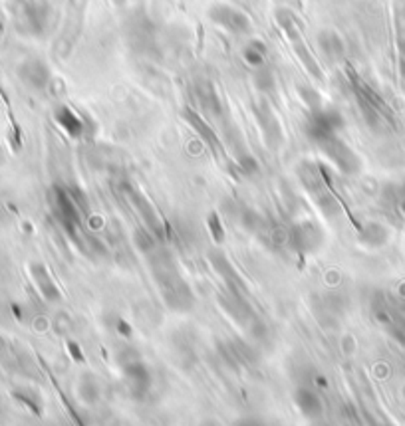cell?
<instances>
[{
  "label": "cell",
  "instance_id": "6da1fadb",
  "mask_svg": "<svg viewBox=\"0 0 405 426\" xmlns=\"http://www.w3.org/2000/svg\"><path fill=\"white\" fill-rule=\"evenodd\" d=\"M153 276L157 280L165 303L175 312H189L193 308V291L189 284L177 274L167 254H157L153 260Z\"/></svg>",
  "mask_w": 405,
  "mask_h": 426
},
{
  "label": "cell",
  "instance_id": "7a4b0ae2",
  "mask_svg": "<svg viewBox=\"0 0 405 426\" xmlns=\"http://www.w3.org/2000/svg\"><path fill=\"white\" fill-rule=\"evenodd\" d=\"M277 20L278 24H280V28L286 32L288 40H290L292 48H294V52H296V56L300 58V62L306 66V70H308L316 80H322L324 75H322L320 66H318V62L314 60V56H312V52L308 50V46H306V42H304V38H302V32H300L296 18H294L288 11H278Z\"/></svg>",
  "mask_w": 405,
  "mask_h": 426
},
{
  "label": "cell",
  "instance_id": "3957f363",
  "mask_svg": "<svg viewBox=\"0 0 405 426\" xmlns=\"http://www.w3.org/2000/svg\"><path fill=\"white\" fill-rule=\"evenodd\" d=\"M340 129H344V117L338 109H314L310 114L308 121H306V135L318 145L320 141L334 137L340 133Z\"/></svg>",
  "mask_w": 405,
  "mask_h": 426
},
{
  "label": "cell",
  "instance_id": "277c9868",
  "mask_svg": "<svg viewBox=\"0 0 405 426\" xmlns=\"http://www.w3.org/2000/svg\"><path fill=\"white\" fill-rule=\"evenodd\" d=\"M318 147H320L322 153L330 159L332 165L336 166L338 171H341L344 175H356V173H360V169H362L360 157L356 155L352 147L346 145L338 135L324 139V141L318 143Z\"/></svg>",
  "mask_w": 405,
  "mask_h": 426
},
{
  "label": "cell",
  "instance_id": "5b68a950",
  "mask_svg": "<svg viewBox=\"0 0 405 426\" xmlns=\"http://www.w3.org/2000/svg\"><path fill=\"white\" fill-rule=\"evenodd\" d=\"M121 369H123V377H126V383H128L131 396L145 398L150 395L151 387H153V375H151L150 367L143 363L138 355L121 361Z\"/></svg>",
  "mask_w": 405,
  "mask_h": 426
},
{
  "label": "cell",
  "instance_id": "8992f818",
  "mask_svg": "<svg viewBox=\"0 0 405 426\" xmlns=\"http://www.w3.org/2000/svg\"><path fill=\"white\" fill-rule=\"evenodd\" d=\"M209 20L231 34H248L250 32V18L245 12L231 4H223V2H217L209 8Z\"/></svg>",
  "mask_w": 405,
  "mask_h": 426
},
{
  "label": "cell",
  "instance_id": "52a82bcc",
  "mask_svg": "<svg viewBox=\"0 0 405 426\" xmlns=\"http://www.w3.org/2000/svg\"><path fill=\"white\" fill-rule=\"evenodd\" d=\"M121 190H123V195L128 197L129 202L135 207V210L139 212V217H141V220H143V224H145V229L150 230L155 238H163V236H165V226H163V222H161L159 217H157L155 208L151 207L150 200L143 197L139 190H135L133 187H129L128 183L121 185Z\"/></svg>",
  "mask_w": 405,
  "mask_h": 426
},
{
  "label": "cell",
  "instance_id": "ba28073f",
  "mask_svg": "<svg viewBox=\"0 0 405 426\" xmlns=\"http://www.w3.org/2000/svg\"><path fill=\"white\" fill-rule=\"evenodd\" d=\"M288 242L300 254H310V252H316L320 248L322 242H324V234L314 222L304 220V222H298L292 226L290 234H288Z\"/></svg>",
  "mask_w": 405,
  "mask_h": 426
},
{
  "label": "cell",
  "instance_id": "9c48e42d",
  "mask_svg": "<svg viewBox=\"0 0 405 426\" xmlns=\"http://www.w3.org/2000/svg\"><path fill=\"white\" fill-rule=\"evenodd\" d=\"M209 262L213 266V270L223 278L224 281V290L231 291L233 296H238V298H245V284L241 280V276L236 274L235 266L231 264V260L224 256V252L221 250H211L209 252Z\"/></svg>",
  "mask_w": 405,
  "mask_h": 426
},
{
  "label": "cell",
  "instance_id": "30bf717a",
  "mask_svg": "<svg viewBox=\"0 0 405 426\" xmlns=\"http://www.w3.org/2000/svg\"><path fill=\"white\" fill-rule=\"evenodd\" d=\"M255 114L258 123H260V129L265 133V141L272 149H277L282 143V129H280V123H278V119L272 114V109L268 107V104L260 102V104L255 105Z\"/></svg>",
  "mask_w": 405,
  "mask_h": 426
},
{
  "label": "cell",
  "instance_id": "8fae6325",
  "mask_svg": "<svg viewBox=\"0 0 405 426\" xmlns=\"http://www.w3.org/2000/svg\"><path fill=\"white\" fill-rule=\"evenodd\" d=\"M30 276H32L34 286L42 293L44 300H48V302H60L62 300V291L56 286V281L52 280L50 272H48V268L44 264L32 262L30 264Z\"/></svg>",
  "mask_w": 405,
  "mask_h": 426
},
{
  "label": "cell",
  "instance_id": "7c38bea8",
  "mask_svg": "<svg viewBox=\"0 0 405 426\" xmlns=\"http://www.w3.org/2000/svg\"><path fill=\"white\" fill-rule=\"evenodd\" d=\"M294 405L298 406L300 413L310 420L320 418L322 413H324V403H322L320 395L308 387H300L294 391Z\"/></svg>",
  "mask_w": 405,
  "mask_h": 426
},
{
  "label": "cell",
  "instance_id": "4fadbf2b",
  "mask_svg": "<svg viewBox=\"0 0 405 426\" xmlns=\"http://www.w3.org/2000/svg\"><path fill=\"white\" fill-rule=\"evenodd\" d=\"M395 44H397V63H399V78L405 87V0H395L394 6Z\"/></svg>",
  "mask_w": 405,
  "mask_h": 426
},
{
  "label": "cell",
  "instance_id": "5bb4252c",
  "mask_svg": "<svg viewBox=\"0 0 405 426\" xmlns=\"http://www.w3.org/2000/svg\"><path fill=\"white\" fill-rule=\"evenodd\" d=\"M54 119H56V123L60 125L66 133H68V137L80 139V137L84 135V129H85L84 121H82V117L75 114L72 107L60 105V107L56 109V114H54Z\"/></svg>",
  "mask_w": 405,
  "mask_h": 426
},
{
  "label": "cell",
  "instance_id": "9a60e30c",
  "mask_svg": "<svg viewBox=\"0 0 405 426\" xmlns=\"http://www.w3.org/2000/svg\"><path fill=\"white\" fill-rule=\"evenodd\" d=\"M20 75L22 80L34 90H44L50 82V72H48L46 63L38 62V60H30L24 63L20 68Z\"/></svg>",
  "mask_w": 405,
  "mask_h": 426
},
{
  "label": "cell",
  "instance_id": "2e32d148",
  "mask_svg": "<svg viewBox=\"0 0 405 426\" xmlns=\"http://www.w3.org/2000/svg\"><path fill=\"white\" fill-rule=\"evenodd\" d=\"M318 44H320V50L328 58H341L344 56V40L340 38V34H336L334 30H322L318 36Z\"/></svg>",
  "mask_w": 405,
  "mask_h": 426
},
{
  "label": "cell",
  "instance_id": "e0dca14e",
  "mask_svg": "<svg viewBox=\"0 0 405 426\" xmlns=\"http://www.w3.org/2000/svg\"><path fill=\"white\" fill-rule=\"evenodd\" d=\"M78 395L85 405H96L99 401V385L97 379L92 373H84L80 383H78Z\"/></svg>",
  "mask_w": 405,
  "mask_h": 426
},
{
  "label": "cell",
  "instance_id": "ac0fdd59",
  "mask_svg": "<svg viewBox=\"0 0 405 426\" xmlns=\"http://www.w3.org/2000/svg\"><path fill=\"white\" fill-rule=\"evenodd\" d=\"M243 60H245L250 68H265L267 63V44L260 40H253L243 50Z\"/></svg>",
  "mask_w": 405,
  "mask_h": 426
},
{
  "label": "cell",
  "instance_id": "d6986e66",
  "mask_svg": "<svg viewBox=\"0 0 405 426\" xmlns=\"http://www.w3.org/2000/svg\"><path fill=\"white\" fill-rule=\"evenodd\" d=\"M385 240H387V230L377 222H370L360 230V242L365 244V246H370V248L382 246V244H385Z\"/></svg>",
  "mask_w": 405,
  "mask_h": 426
},
{
  "label": "cell",
  "instance_id": "ffe728a7",
  "mask_svg": "<svg viewBox=\"0 0 405 426\" xmlns=\"http://www.w3.org/2000/svg\"><path fill=\"white\" fill-rule=\"evenodd\" d=\"M185 119L189 121V123L197 129V133H201L205 137V141L209 143V145L213 147L214 151H221V145H219V139L214 135V131L209 127V125L202 121V117L199 114H195L191 109H185Z\"/></svg>",
  "mask_w": 405,
  "mask_h": 426
},
{
  "label": "cell",
  "instance_id": "44dd1931",
  "mask_svg": "<svg viewBox=\"0 0 405 426\" xmlns=\"http://www.w3.org/2000/svg\"><path fill=\"white\" fill-rule=\"evenodd\" d=\"M14 398L20 401L22 405L26 406L28 410H32L36 416L42 415V401H40V396L36 395L34 391H28V389H16V391H14Z\"/></svg>",
  "mask_w": 405,
  "mask_h": 426
},
{
  "label": "cell",
  "instance_id": "7402d4cb",
  "mask_svg": "<svg viewBox=\"0 0 405 426\" xmlns=\"http://www.w3.org/2000/svg\"><path fill=\"white\" fill-rule=\"evenodd\" d=\"M255 85L262 94H270V92L274 90L277 82H274V75H272L270 70H267V68H258V72H256L255 75Z\"/></svg>",
  "mask_w": 405,
  "mask_h": 426
},
{
  "label": "cell",
  "instance_id": "603a6c76",
  "mask_svg": "<svg viewBox=\"0 0 405 426\" xmlns=\"http://www.w3.org/2000/svg\"><path fill=\"white\" fill-rule=\"evenodd\" d=\"M236 165H238V169L245 175H256L258 173V161L250 153H246V151L236 155Z\"/></svg>",
  "mask_w": 405,
  "mask_h": 426
},
{
  "label": "cell",
  "instance_id": "cb8c5ba5",
  "mask_svg": "<svg viewBox=\"0 0 405 426\" xmlns=\"http://www.w3.org/2000/svg\"><path fill=\"white\" fill-rule=\"evenodd\" d=\"M298 92L300 95H302V99H304V104L308 105L312 111H314V109H320L322 107L320 94H318L316 90H312L310 85H300Z\"/></svg>",
  "mask_w": 405,
  "mask_h": 426
},
{
  "label": "cell",
  "instance_id": "d4e9b609",
  "mask_svg": "<svg viewBox=\"0 0 405 426\" xmlns=\"http://www.w3.org/2000/svg\"><path fill=\"white\" fill-rule=\"evenodd\" d=\"M207 224H209V230H211V236L217 244H223L224 242V229H223V222L219 219V214L217 212H211L209 214V219H207Z\"/></svg>",
  "mask_w": 405,
  "mask_h": 426
},
{
  "label": "cell",
  "instance_id": "484cf974",
  "mask_svg": "<svg viewBox=\"0 0 405 426\" xmlns=\"http://www.w3.org/2000/svg\"><path fill=\"white\" fill-rule=\"evenodd\" d=\"M233 426H267V422L258 416H241L233 422Z\"/></svg>",
  "mask_w": 405,
  "mask_h": 426
},
{
  "label": "cell",
  "instance_id": "4316f807",
  "mask_svg": "<svg viewBox=\"0 0 405 426\" xmlns=\"http://www.w3.org/2000/svg\"><path fill=\"white\" fill-rule=\"evenodd\" d=\"M68 351H70V355L74 357L78 363H82L84 361V353H82V349H80V345L74 343V341H68Z\"/></svg>",
  "mask_w": 405,
  "mask_h": 426
},
{
  "label": "cell",
  "instance_id": "83f0119b",
  "mask_svg": "<svg viewBox=\"0 0 405 426\" xmlns=\"http://www.w3.org/2000/svg\"><path fill=\"white\" fill-rule=\"evenodd\" d=\"M116 329H118L119 335H123V337H129V335H131V325H129L126 320H118V323H116Z\"/></svg>",
  "mask_w": 405,
  "mask_h": 426
},
{
  "label": "cell",
  "instance_id": "f1b7e54d",
  "mask_svg": "<svg viewBox=\"0 0 405 426\" xmlns=\"http://www.w3.org/2000/svg\"><path fill=\"white\" fill-rule=\"evenodd\" d=\"M401 212H404V214H405V198H404V200H401Z\"/></svg>",
  "mask_w": 405,
  "mask_h": 426
}]
</instances>
